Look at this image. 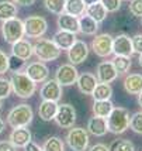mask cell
<instances>
[{
  "mask_svg": "<svg viewBox=\"0 0 142 151\" xmlns=\"http://www.w3.org/2000/svg\"><path fill=\"white\" fill-rule=\"evenodd\" d=\"M10 85H11V91L20 99L31 98L37 89V83L31 81L24 72H20V71L14 72L10 76Z\"/></svg>",
  "mask_w": 142,
  "mask_h": 151,
  "instance_id": "1",
  "label": "cell"
},
{
  "mask_svg": "<svg viewBox=\"0 0 142 151\" xmlns=\"http://www.w3.org/2000/svg\"><path fill=\"white\" fill-rule=\"evenodd\" d=\"M129 127L136 134H142V112H136L129 117Z\"/></svg>",
  "mask_w": 142,
  "mask_h": 151,
  "instance_id": "34",
  "label": "cell"
},
{
  "mask_svg": "<svg viewBox=\"0 0 142 151\" xmlns=\"http://www.w3.org/2000/svg\"><path fill=\"white\" fill-rule=\"evenodd\" d=\"M113 54L132 57L134 50H132L131 37H128L127 34H118L117 37H113Z\"/></svg>",
  "mask_w": 142,
  "mask_h": 151,
  "instance_id": "14",
  "label": "cell"
},
{
  "mask_svg": "<svg viewBox=\"0 0 142 151\" xmlns=\"http://www.w3.org/2000/svg\"><path fill=\"white\" fill-rule=\"evenodd\" d=\"M129 112L125 107H114L107 117L108 132L113 134H123L129 127Z\"/></svg>",
  "mask_w": 142,
  "mask_h": 151,
  "instance_id": "3",
  "label": "cell"
},
{
  "mask_svg": "<svg viewBox=\"0 0 142 151\" xmlns=\"http://www.w3.org/2000/svg\"><path fill=\"white\" fill-rule=\"evenodd\" d=\"M138 64H139V66L142 68V54L139 55V58H138Z\"/></svg>",
  "mask_w": 142,
  "mask_h": 151,
  "instance_id": "48",
  "label": "cell"
},
{
  "mask_svg": "<svg viewBox=\"0 0 142 151\" xmlns=\"http://www.w3.org/2000/svg\"><path fill=\"white\" fill-rule=\"evenodd\" d=\"M121 1L123 0H100V3L106 7L108 13H116L121 9Z\"/></svg>",
  "mask_w": 142,
  "mask_h": 151,
  "instance_id": "36",
  "label": "cell"
},
{
  "mask_svg": "<svg viewBox=\"0 0 142 151\" xmlns=\"http://www.w3.org/2000/svg\"><path fill=\"white\" fill-rule=\"evenodd\" d=\"M138 103H139V106L142 107V92L138 95Z\"/></svg>",
  "mask_w": 142,
  "mask_h": 151,
  "instance_id": "47",
  "label": "cell"
},
{
  "mask_svg": "<svg viewBox=\"0 0 142 151\" xmlns=\"http://www.w3.org/2000/svg\"><path fill=\"white\" fill-rule=\"evenodd\" d=\"M0 151H17V147H14L10 141H0Z\"/></svg>",
  "mask_w": 142,
  "mask_h": 151,
  "instance_id": "41",
  "label": "cell"
},
{
  "mask_svg": "<svg viewBox=\"0 0 142 151\" xmlns=\"http://www.w3.org/2000/svg\"><path fill=\"white\" fill-rule=\"evenodd\" d=\"M9 71V55L0 50V75Z\"/></svg>",
  "mask_w": 142,
  "mask_h": 151,
  "instance_id": "40",
  "label": "cell"
},
{
  "mask_svg": "<svg viewBox=\"0 0 142 151\" xmlns=\"http://www.w3.org/2000/svg\"><path fill=\"white\" fill-rule=\"evenodd\" d=\"M89 134L91 136H96V137H103L107 134L108 132V127H107V119L104 117H98V116H94V117L89 119L87 122V129H86Z\"/></svg>",
  "mask_w": 142,
  "mask_h": 151,
  "instance_id": "19",
  "label": "cell"
},
{
  "mask_svg": "<svg viewBox=\"0 0 142 151\" xmlns=\"http://www.w3.org/2000/svg\"><path fill=\"white\" fill-rule=\"evenodd\" d=\"M55 123L62 127V129H71L73 127L75 122H76V110L75 107L69 103H62L58 105V110L55 114Z\"/></svg>",
  "mask_w": 142,
  "mask_h": 151,
  "instance_id": "9",
  "label": "cell"
},
{
  "mask_svg": "<svg viewBox=\"0 0 142 151\" xmlns=\"http://www.w3.org/2000/svg\"><path fill=\"white\" fill-rule=\"evenodd\" d=\"M87 57H89V45L83 40H76L75 44L68 50V59L73 65H79L84 62Z\"/></svg>",
  "mask_w": 142,
  "mask_h": 151,
  "instance_id": "13",
  "label": "cell"
},
{
  "mask_svg": "<svg viewBox=\"0 0 142 151\" xmlns=\"http://www.w3.org/2000/svg\"><path fill=\"white\" fill-rule=\"evenodd\" d=\"M97 83H98V81H97L96 75H93L90 72H83L82 75H79L78 81H76L78 89L83 95H91Z\"/></svg>",
  "mask_w": 142,
  "mask_h": 151,
  "instance_id": "18",
  "label": "cell"
},
{
  "mask_svg": "<svg viewBox=\"0 0 142 151\" xmlns=\"http://www.w3.org/2000/svg\"><path fill=\"white\" fill-rule=\"evenodd\" d=\"M129 13L135 17H142V0H129Z\"/></svg>",
  "mask_w": 142,
  "mask_h": 151,
  "instance_id": "37",
  "label": "cell"
},
{
  "mask_svg": "<svg viewBox=\"0 0 142 151\" xmlns=\"http://www.w3.org/2000/svg\"><path fill=\"white\" fill-rule=\"evenodd\" d=\"M125 1H129V0H125Z\"/></svg>",
  "mask_w": 142,
  "mask_h": 151,
  "instance_id": "51",
  "label": "cell"
},
{
  "mask_svg": "<svg viewBox=\"0 0 142 151\" xmlns=\"http://www.w3.org/2000/svg\"><path fill=\"white\" fill-rule=\"evenodd\" d=\"M111 62H113V65H114L118 75L127 73L129 71L131 65H132L131 64V57H124V55H116Z\"/></svg>",
  "mask_w": 142,
  "mask_h": 151,
  "instance_id": "30",
  "label": "cell"
},
{
  "mask_svg": "<svg viewBox=\"0 0 142 151\" xmlns=\"http://www.w3.org/2000/svg\"><path fill=\"white\" fill-rule=\"evenodd\" d=\"M79 76V72L76 69V66L73 64H62L58 66L56 72H55V79L58 81V83L62 88L64 86H72L73 83H76Z\"/></svg>",
  "mask_w": 142,
  "mask_h": 151,
  "instance_id": "10",
  "label": "cell"
},
{
  "mask_svg": "<svg viewBox=\"0 0 142 151\" xmlns=\"http://www.w3.org/2000/svg\"><path fill=\"white\" fill-rule=\"evenodd\" d=\"M86 9L87 6L84 4L83 0H66V4H65V13L75 16V17H80L86 14Z\"/></svg>",
  "mask_w": 142,
  "mask_h": 151,
  "instance_id": "27",
  "label": "cell"
},
{
  "mask_svg": "<svg viewBox=\"0 0 142 151\" xmlns=\"http://www.w3.org/2000/svg\"><path fill=\"white\" fill-rule=\"evenodd\" d=\"M58 27L59 30L69 31V33L78 34L79 33V19L68 13H62L58 16Z\"/></svg>",
  "mask_w": 142,
  "mask_h": 151,
  "instance_id": "21",
  "label": "cell"
},
{
  "mask_svg": "<svg viewBox=\"0 0 142 151\" xmlns=\"http://www.w3.org/2000/svg\"><path fill=\"white\" fill-rule=\"evenodd\" d=\"M141 24H142V17H141Z\"/></svg>",
  "mask_w": 142,
  "mask_h": 151,
  "instance_id": "50",
  "label": "cell"
},
{
  "mask_svg": "<svg viewBox=\"0 0 142 151\" xmlns=\"http://www.w3.org/2000/svg\"><path fill=\"white\" fill-rule=\"evenodd\" d=\"M11 93V85H10V79L1 78L0 76V100L6 99Z\"/></svg>",
  "mask_w": 142,
  "mask_h": 151,
  "instance_id": "35",
  "label": "cell"
},
{
  "mask_svg": "<svg viewBox=\"0 0 142 151\" xmlns=\"http://www.w3.org/2000/svg\"><path fill=\"white\" fill-rule=\"evenodd\" d=\"M14 4L17 6H23V7H30L35 3V0H13Z\"/></svg>",
  "mask_w": 142,
  "mask_h": 151,
  "instance_id": "43",
  "label": "cell"
},
{
  "mask_svg": "<svg viewBox=\"0 0 142 151\" xmlns=\"http://www.w3.org/2000/svg\"><path fill=\"white\" fill-rule=\"evenodd\" d=\"M42 150L44 151H65V144L59 137L54 136V137H48L45 140V143L42 144Z\"/></svg>",
  "mask_w": 142,
  "mask_h": 151,
  "instance_id": "32",
  "label": "cell"
},
{
  "mask_svg": "<svg viewBox=\"0 0 142 151\" xmlns=\"http://www.w3.org/2000/svg\"><path fill=\"white\" fill-rule=\"evenodd\" d=\"M0 109H1V100H0Z\"/></svg>",
  "mask_w": 142,
  "mask_h": 151,
  "instance_id": "49",
  "label": "cell"
},
{
  "mask_svg": "<svg viewBox=\"0 0 142 151\" xmlns=\"http://www.w3.org/2000/svg\"><path fill=\"white\" fill-rule=\"evenodd\" d=\"M76 40H78L76 38V34L69 33V31H64V30H59L58 33L54 34L52 41H54L61 50H66V51H68V50L75 44Z\"/></svg>",
  "mask_w": 142,
  "mask_h": 151,
  "instance_id": "23",
  "label": "cell"
},
{
  "mask_svg": "<svg viewBox=\"0 0 142 151\" xmlns=\"http://www.w3.org/2000/svg\"><path fill=\"white\" fill-rule=\"evenodd\" d=\"M141 151H142V150H141Z\"/></svg>",
  "mask_w": 142,
  "mask_h": 151,
  "instance_id": "52",
  "label": "cell"
},
{
  "mask_svg": "<svg viewBox=\"0 0 142 151\" xmlns=\"http://www.w3.org/2000/svg\"><path fill=\"white\" fill-rule=\"evenodd\" d=\"M83 1L86 6H90V4H94V3H98L100 0H83Z\"/></svg>",
  "mask_w": 142,
  "mask_h": 151,
  "instance_id": "45",
  "label": "cell"
},
{
  "mask_svg": "<svg viewBox=\"0 0 142 151\" xmlns=\"http://www.w3.org/2000/svg\"><path fill=\"white\" fill-rule=\"evenodd\" d=\"M86 14H87V16H90L91 19L96 20L97 23L100 24L101 21H104V20L107 19L108 12H107V10H106V7L98 1V3H94V4L87 6V9H86Z\"/></svg>",
  "mask_w": 142,
  "mask_h": 151,
  "instance_id": "28",
  "label": "cell"
},
{
  "mask_svg": "<svg viewBox=\"0 0 142 151\" xmlns=\"http://www.w3.org/2000/svg\"><path fill=\"white\" fill-rule=\"evenodd\" d=\"M66 144L72 151H87L90 137L89 132L83 127H71L66 133Z\"/></svg>",
  "mask_w": 142,
  "mask_h": 151,
  "instance_id": "5",
  "label": "cell"
},
{
  "mask_svg": "<svg viewBox=\"0 0 142 151\" xmlns=\"http://www.w3.org/2000/svg\"><path fill=\"white\" fill-rule=\"evenodd\" d=\"M110 151H135V145L127 138H118L114 140L108 147Z\"/></svg>",
  "mask_w": 142,
  "mask_h": 151,
  "instance_id": "33",
  "label": "cell"
},
{
  "mask_svg": "<svg viewBox=\"0 0 142 151\" xmlns=\"http://www.w3.org/2000/svg\"><path fill=\"white\" fill-rule=\"evenodd\" d=\"M131 42H132L134 54L141 55L142 54V34H135L134 37H131Z\"/></svg>",
  "mask_w": 142,
  "mask_h": 151,
  "instance_id": "39",
  "label": "cell"
},
{
  "mask_svg": "<svg viewBox=\"0 0 142 151\" xmlns=\"http://www.w3.org/2000/svg\"><path fill=\"white\" fill-rule=\"evenodd\" d=\"M24 62L26 61H23L21 58L16 57V55H11V57H9V69H11L14 72H19L21 69V66L24 65Z\"/></svg>",
  "mask_w": 142,
  "mask_h": 151,
  "instance_id": "38",
  "label": "cell"
},
{
  "mask_svg": "<svg viewBox=\"0 0 142 151\" xmlns=\"http://www.w3.org/2000/svg\"><path fill=\"white\" fill-rule=\"evenodd\" d=\"M24 73L31 81H34L35 83H44L46 79L49 78V69L42 61H37V62L28 64L26 66Z\"/></svg>",
  "mask_w": 142,
  "mask_h": 151,
  "instance_id": "12",
  "label": "cell"
},
{
  "mask_svg": "<svg viewBox=\"0 0 142 151\" xmlns=\"http://www.w3.org/2000/svg\"><path fill=\"white\" fill-rule=\"evenodd\" d=\"M87 151H110V150H108V147L106 144H103V143H97V144L91 145Z\"/></svg>",
  "mask_w": 142,
  "mask_h": 151,
  "instance_id": "42",
  "label": "cell"
},
{
  "mask_svg": "<svg viewBox=\"0 0 142 151\" xmlns=\"http://www.w3.org/2000/svg\"><path fill=\"white\" fill-rule=\"evenodd\" d=\"M32 117H34V112H32L31 106L27 103H21V105L14 106L13 109L7 114V124L11 129L16 127H28L31 124Z\"/></svg>",
  "mask_w": 142,
  "mask_h": 151,
  "instance_id": "2",
  "label": "cell"
},
{
  "mask_svg": "<svg viewBox=\"0 0 142 151\" xmlns=\"http://www.w3.org/2000/svg\"><path fill=\"white\" fill-rule=\"evenodd\" d=\"M26 148V151H44L42 150V147H39L38 144H35V143H28V144L24 147Z\"/></svg>",
  "mask_w": 142,
  "mask_h": 151,
  "instance_id": "44",
  "label": "cell"
},
{
  "mask_svg": "<svg viewBox=\"0 0 142 151\" xmlns=\"http://www.w3.org/2000/svg\"><path fill=\"white\" fill-rule=\"evenodd\" d=\"M23 23L24 35L28 38H41L48 30V21L41 16H28Z\"/></svg>",
  "mask_w": 142,
  "mask_h": 151,
  "instance_id": "7",
  "label": "cell"
},
{
  "mask_svg": "<svg viewBox=\"0 0 142 151\" xmlns=\"http://www.w3.org/2000/svg\"><path fill=\"white\" fill-rule=\"evenodd\" d=\"M91 50L100 58H107L113 54V37L107 33L96 34L91 40Z\"/></svg>",
  "mask_w": 142,
  "mask_h": 151,
  "instance_id": "8",
  "label": "cell"
},
{
  "mask_svg": "<svg viewBox=\"0 0 142 151\" xmlns=\"http://www.w3.org/2000/svg\"><path fill=\"white\" fill-rule=\"evenodd\" d=\"M113 109H114V105H113V102H111L110 99L108 100H94L93 107H91V112H93L94 116L107 119Z\"/></svg>",
  "mask_w": 142,
  "mask_h": 151,
  "instance_id": "25",
  "label": "cell"
},
{
  "mask_svg": "<svg viewBox=\"0 0 142 151\" xmlns=\"http://www.w3.org/2000/svg\"><path fill=\"white\" fill-rule=\"evenodd\" d=\"M91 96L94 100H108L113 96V88L110 83H103L98 82L94 88V91L91 93Z\"/></svg>",
  "mask_w": 142,
  "mask_h": 151,
  "instance_id": "29",
  "label": "cell"
},
{
  "mask_svg": "<svg viewBox=\"0 0 142 151\" xmlns=\"http://www.w3.org/2000/svg\"><path fill=\"white\" fill-rule=\"evenodd\" d=\"M9 141L17 148H24L28 143L32 141L31 132L27 127H16V129H13V132L10 133Z\"/></svg>",
  "mask_w": 142,
  "mask_h": 151,
  "instance_id": "16",
  "label": "cell"
},
{
  "mask_svg": "<svg viewBox=\"0 0 142 151\" xmlns=\"http://www.w3.org/2000/svg\"><path fill=\"white\" fill-rule=\"evenodd\" d=\"M118 76L116 68L113 65L111 61H103L100 62L96 68V78L98 82H103V83H111L114 82Z\"/></svg>",
  "mask_w": 142,
  "mask_h": 151,
  "instance_id": "15",
  "label": "cell"
},
{
  "mask_svg": "<svg viewBox=\"0 0 142 151\" xmlns=\"http://www.w3.org/2000/svg\"><path fill=\"white\" fill-rule=\"evenodd\" d=\"M58 110V102H52V100H42L38 106V114L39 119L44 122H52L55 119Z\"/></svg>",
  "mask_w": 142,
  "mask_h": 151,
  "instance_id": "22",
  "label": "cell"
},
{
  "mask_svg": "<svg viewBox=\"0 0 142 151\" xmlns=\"http://www.w3.org/2000/svg\"><path fill=\"white\" fill-rule=\"evenodd\" d=\"M65 4L66 0H44V6L46 10L56 16L65 13Z\"/></svg>",
  "mask_w": 142,
  "mask_h": 151,
  "instance_id": "31",
  "label": "cell"
},
{
  "mask_svg": "<svg viewBox=\"0 0 142 151\" xmlns=\"http://www.w3.org/2000/svg\"><path fill=\"white\" fill-rule=\"evenodd\" d=\"M32 48H34V55L42 62L55 61V59H58L61 57V48L52 40L39 38L32 45Z\"/></svg>",
  "mask_w": 142,
  "mask_h": 151,
  "instance_id": "4",
  "label": "cell"
},
{
  "mask_svg": "<svg viewBox=\"0 0 142 151\" xmlns=\"http://www.w3.org/2000/svg\"><path fill=\"white\" fill-rule=\"evenodd\" d=\"M62 95H64V89L58 83L56 79H46L44 85L41 86V91H39V96L42 98V100L59 102Z\"/></svg>",
  "mask_w": 142,
  "mask_h": 151,
  "instance_id": "11",
  "label": "cell"
},
{
  "mask_svg": "<svg viewBox=\"0 0 142 151\" xmlns=\"http://www.w3.org/2000/svg\"><path fill=\"white\" fill-rule=\"evenodd\" d=\"M4 126H6V124H4V120H3V119L0 117V134H1V133L4 132Z\"/></svg>",
  "mask_w": 142,
  "mask_h": 151,
  "instance_id": "46",
  "label": "cell"
},
{
  "mask_svg": "<svg viewBox=\"0 0 142 151\" xmlns=\"http://www.w3.org/2000/svg\"><path fill=\"white\" fill-rule=\"evenodd\" d=\"M98 30V23L96 20H93L90 16L83 14L79 17V33L83 35H96Z\"/></svg>",
  "mask_w": 142,
  "mask_h": 151,
  "instance_id": "24",
  "label": "cell"
},
{
  "mask_svg": "<svg viewBox=\"0 0 142 151\" xmlns=\"http://www.w3.org/2000/svg\"><path fill=\"white\" fill-rule=\"evenodd\" d=\"M11 54L21 58L23 61H28L34 55V48H32V44L28 40L21 38L17 42L11 44Z\"/></svg>",
  "mask_w": 142,
  "mask_h": 151,
  "instance_id": "17",
  "label": "cell"
},
{
  "mask_svg": "<svg viewBox=\"0 0 142 151\" xmlns=\"http://www.w3.org/2000/svg\"><path fill=\"white\" fill-rule=\"evenodd\" d=\"M17 13H19L17 4H14L13 1H10V0L0 1V21L14 19V17H17Z\"/></svg>",
  "mask_w": 142,
  "mask_h": 151,
  "instance_id": "26",
  "label": "cell"
},
{
  "mask_svg": "<svg viewBox=\"0 0 142 151\" xmlns=\"http://www.w3.org/2000/svg\"><path fill=\"white\" fill-rule=\"evenodd\" d=\"M1 34L6 42L14 44L24 37V23L19 17L6 20L1 24Z\"/></svg>",
  "mask_w": 142,
  "mask_h": 151,
  "instance_id": "6",
  "label": "cell"
},
{
  "mask_svg": "<svg viewBox=\"0 0 142 151\" xmlns=\"http://www.w3.org/2000/svg\"><path fill=\"white\" fill-rule=\"evenodd\" d=\"M124 89L129 95H139L142 92V75L141 73H129L124 78Z\"/></svg>",
  "mask_w": 142,
  "mask_h": 151,
  "instance_id": "20",
  "label": "cell"
}]
</instances>
